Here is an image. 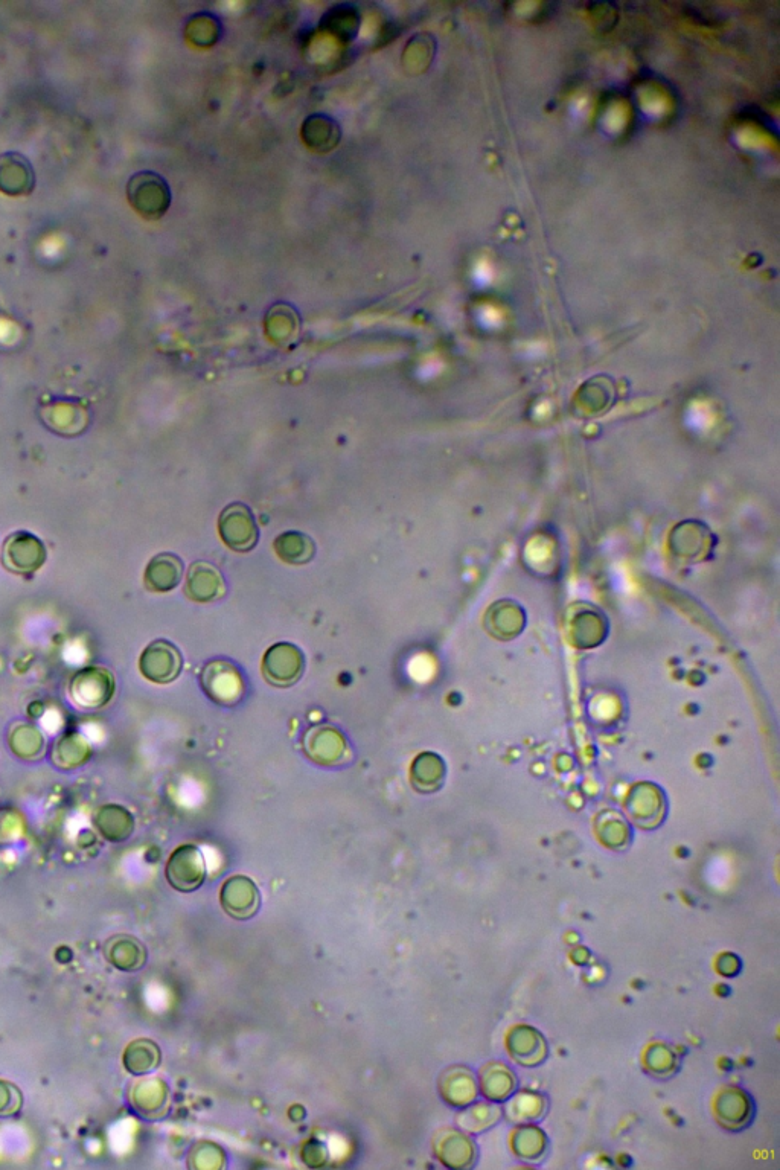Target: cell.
<instances>
[{
  "mask_svg": "<svg viewBox=\"0 0 780 1170\" xmlns=\"http://www.w3.org/2000/svg\"><path fill=\"white\" fill-rule=\"evenodd\" d=\"M127 197L136 212L147 220H159L171 205L167 180L153 171H141L130 179Z\"/></svg>",
  "mask_w": 780,
  "mask_h": 1170,
  "instance_id": "6da1fadb",
  "label": "cell"
},
{
  "mask_svg": "<svg viewBox=\"0 0 780 1170\" xmlns=\"http://www.w3.org/2000/svg\"><path fill=\"white\" fill-rule=\"evenodd\" d=\"M200 686L209 700L223 707H234L246 692L243 674L227 660L209 662L200 674Z\"/></svg>",
  "mask_w": 780,
  "mask_h": 1170,
  "instance_id": "7a4b0ae2",
  "label": "cell"
},
{
  "mask_svg": "<svg viewBox=\"0 0 780 1170\" xmlns=\"http://www.w3.org/2000/svg\"><path fill=\"white\" fill-rule=\"evenodd\" d=\"M305 656L295 643L279 642L270 646L263 657L264 678L275 688L295 686L305 672Z\"/></svg>",
  "mask_w": 780,
  "mask_h": 1170,
  "instance_id": "3957f363",
  "label": "cell"
},
{
  "mask_svg": "<svg viewBox=\"0 0 780 1170\" xmlns=\"http://www.w3.org/2000/svg\"><path fill=\"white\" fill-rule=\"evenodd\" d=\"M115 677L109 669L87 666L72 677L69 694L81 709H101L115 695Z\"/></svg>",
  "mask_w": 780,
  "mask_h": 1170,
  "instance_id": "277c9868",
  "label": "cell"
},
{
  "mask_svg": "<svg viewBox=\"0 0 780 1170\" xmlns=\"http://www.w3.org/2000/svg\"><path fill=\"white\" fill-rule=\"evenodd\" d=\"M206 873L205 857L194 844H182L174 849L165 867L168 884L180 893L199 890L205 883Z\"/></svg>",
  "mask_w": 780,
  "mask_h": 1170,
  "instance_id": "5b68a950",
  "label": "cell"
},
{
  "mask_svg": "<svg viewBox=\"0 0 780 1170\" xmlns=\"http://www.w3.org/2000/svg\"><path fill=\"white\" fill-rule=\"evenodd\" d=\"M46 555L45 544L31 532H14L2 546V564L16 575L37 572L45 564Z\"/></svg>",
  "mask_w": 780,
  "mask_h": 1170,
  "instance_id": "8992f818",
  "label": "cell"
},
{
  "mask_svg": "<svg viewBox=\"0 0 780 1170\" xmlns=\"http://www.w3.org/2000/svg\"><path fill=\"white\" fill-rule=\"evenodd\" d=\"M182 669V653L174 643L164 639L151 642L139 659V671L156 685H170L179 678Z\"/></svg>",
  "mask_w": 780,
  "mask_h": 1170,
  "instance_id": "52a82bcc",
  "label": "cell"
},
{
  "mask_svg": "<svg viewBox=\"0 0 780 1170\" xmlns=\"http://www.w3.org/2000/svg\"><path fill=\"white\" fill-rule=\"evenodd\" d=\"M221 540L235 552H249L259 540L258 526L252 511L243 503H232L218 518Z\"/></svg>",
  "mask_w": 780,
  "mask_h": 1170,
  "instance_id": "ba28073f",
  "label": "cell"
},
{
  "mask_svg": "<svg viewBox=\"0 0 780 1170\" xmlns=\"http://www.w3.org/2000/svg\"><path fill=\"white\" fill-rule=\"evenodd\" d=\"M220 904L235 921H249L261 908V893L249 876L234 875L221 886Z\"/></svg>",
  "mask_w": 780,
  "mask_h": 1170,
  "instance_id": "9c48e42d",
  "label": "cell"
},
{
  "mask_svg": "<svg viewBox=\"0 0 780 1170\" xmlns=\"http://www.w3.org/2000/svg\"><path fill=\"white\" fill-rule=\"evenodd\" d=\"M304 750L311 761L322 767H337L348 761L349 745L345 736L330 726H317L304 736Z\"/></svg>",
  "mask_w": 780,
  "mask_h": 1170,
  "instance_id": "30bf717a",
  "label": "cell"
},
{
  "mask_svg": "<svg viewBox=\"0 0 780 1170\" xmlns=\"http://www.w3.org/2000/svg\"><path fill=\"white\" fill-rule=\"evenodd\" d=\"M433 1151L444 1166L465 1169L473 1164L476 1151L473 1142L462 1132L444 1129L433 1140Z\"/></svg>",
  "mask_w": 780,
  "mask_h": 1170,
  "instance_id": "8fae6325",
  "label": "cell"
},
{
  "mask_svg": "<svg viewBox=\"0 0 780 1170\" xmlns=\"http://www.w3.org/2000/svg\"><path fill=\"white\" fill-rule=\"evenodd\" d=\"M224 581L220 570L206 561H197L186 578V595L195 602H212L224 595Z\"/></svg>",
  "mask_w": 780,
  "mask_h": 1170,
  "instance_id": "7c38bea8",
  "label": "cell"
},
{
  "mask_svg": "<svg viewBox=\"0 0 780 1170\" xmlns=\"http://www.w3.org/2000/svg\"><path fill=\"white\" fill-rule=\"evenodd\" d=\"M130 1100L136 1113L147 1119H160L167 1113L170 1091L167 1084L160 1079H145L135 1084Z\"/></svg>",
  "mask_w": 780,
  "mask_h": 1170,
  "instance_id": "4fadbf2b",
  "label": "cell"
},
{
  "mask_svg": "<svg viewBox=\"0 0 780 1170\" xmlns=\"http://www.w3.org/2000/svg\"><path fill=\"white\" fill-rule=\"evenodd\" d=\"M93 825L110 843H122L132 837L135 831V817L124 806L109 803L95 812Z\"/></svg>",
  "mask_w": 780,
  "mask_h": 1170,
  "instance_id": "5bb4252c",
  "label": "cell"
},
{
  "mask_svg": "<svg viewBox=\"0 0 780 1170\" xmlns=\"http://www.w3.org/2000/svg\"><path fill=\"white\" fill-rule=\"evenodd\" d=\"M107 962L119 971L133 972L144 968L147 963V948L136 937L118 934L107 940L104 947Z\"/></svg>",
  "mask_w": 780,
  "mask_h": 1170,
  "instance_id": "9a60e30c",
  "label": "cell"
},
{
  "mask_svg": "<svg viewBox=\"0 0 780 1170\" xmlns=\"http://www.w3.org/2000/svg\"><path fill=\"white\" fill-rule=\"evenodd\" d=\"M183 561L174 554H159L148 563L144 582L150 592L167 593L182 581Z\"/></svg>",
  "mask_w": 780,
  "mask_h": 1170,
  "instance_id": "2e32d148",
  "label": "cell"
},
{
  "mask_svg": "<svg viewBox=\"0 0 780 1170\" xmlns=\"http://www.w3.org/2000/svg\"><path fill=\"white\" fill-rule=\"evenodd\" d=\"M439 1093L451 1107H467L477 1096L476 1079L467 1068H448L439 1078Z\"/></svg>",
  "mask_w": 780,
  "mask_h": 1170,
  "instance_id": "e0dca14e",
  "label": "cell"
},
{
  "mask_svg": "<svg viewBox=\"0 0 780 1170\" xmlns=\"http://www.w3.org/2000/svg\"><path fill=\"white\" fill-rule=\"evenodd\" d=\"M34 186V173L26 157L17 153L0 156V191L7 195H26Z\"/></svg>",
  "mask_w": 780,
  "mask_h": 1170,
  "instance_id": "ac0fdd59",
  "label": "cell"
},
{
  "mask_svg": "<svg viewBox=\"0 0 780 1170\" xmlns=\"http://www.w3.org/2000/svg\"><path fill=\"white\" fill-rule=\"evenodd\" d=\"M92 745L81 733H66L55 741L52 747V764L60 770H77L89 762Z\"/></svg>",
  "mask_w": 780,
  "mask_h": 1170,
  "instance_id": "d6986e66",
  "label": "cell"
},
{
  "mask_svg": "<svg viewBox=\"0 0 780 1170\" xmlns=\"http://www.w3.org/2000/svg\"><path fill=\"white\" fill-rule=\"evenodd\" d=\"M715 1113L721 1125L729 1129H739L749 1122L752 1116V1103L742 1091L727 1088L717 1097Z\"/></svg>",
  "mask_w": 780,
  "mask_h": 1170,
  "instance_id": "ffe728a7",
  "label": "cell"
},
{
  "mask_svg": "<svg viewBox=\"0 0 780 1170\" xmlns=\"http://www.w3.org/2000/svg\"><path fill=\"white\" fill-rule=\"evenodd\" d=\"M162 1061V1053L151 1039H135L128 1044L122 1055V1064L125 1070L133 1076H145L157 1070Z\"/></svg>",
  "mask_w": 780,
  "mask_h": 1170,
  "instance_id": "44dd1931",
  "label": "cell"
},
{
  "mask_svg": "<svg viewBox=\"0 0 780 1170\" xmlns=\"http://www.w3.org/2000/svg\"><path fill=\"white\" fill-rule=\"evenodd\" d=\"M508 1046L512 1058L523 1065L540 1064L546 1058V1043L540 1033L529 1027H517L512 1030Z\"/></svg>",
  "mask_w": 780,
  "mask_h": 1170,
  "instance_id": "7402d4cb",
  "label": "cell"
},
{
  "mask_svg": "<svg viewBox=\"0 0 780 1170\" xmlns=\"http://www.w3.org/2000/svg\"><path fill=\"white\" fill-rule=\"evenodd\" d=\"M444 764L435 753H421L410 767V784L419 793H432L444 779Z\"/></svg>",
  "mask_w": 780,
  "mask_h": 1170,
  "instance_id": "603a6c76",
  "label": "cell"
},
{
  "mask_svg": "<svg viewBox=\"0 0 780 1170\" xmlns=\"http://www.w3.org/2000/svg\"><path fill=\"white\" fill-rule=\"evenodd\" d=\"M276 555L281 558L284 563L301 564L310 563L316 555V544L308 535L302 534L298 531L284 532L276 538L275 543Z\"/></svg>",
  "mask_w": 780,
  "mask_h": 1170,
  "instance_id": "cb8c5ba5",
  "label": "cell"
},
{
  "mask_svg": "<svg viewBox=\"0 0 780 1170\" xmlns=\"http://www.w3.org/2000/svg\"><path fill=\"white\" fill-rule=\"evenodd\" d=\"M10 749L17 758L25 761L39 759L45 752V736L32 724L19 723L11 729Z\"/></svg>",
  "mask_w": 780,
  "mask_h": 1170,
  "instance_id": "d4e9b609",
  "label": "cell"
},
{
  "mask_svg": "<svg viewBox=\"0 0 780 1170\" xmlns=\"http://www.w3.org/2000/svg\"><path fill=\"white\" fill-rule=\"evenodd\" d=\"M480 1087L491 1100H505L515 1087V1078L506 1065L488 1064L480 1071Z\"/></svg>",
  "mask_w": 780,
  "mask_h": 1170,
  "instance_id": "484cf974",
  "label": "cell"
},
{
  "mask_svg": "<svg viewBox=\"0 0 780 1170\" xmlns=\"http://www.w3.org/2000/svg\"><path fill=\"white\" fill-rule=\"evenodd\" d=\"M546 1111V1102L538 1094L522 1093L515 1096L506 1107V1116L515 1123H531L540 1119Z\"/></svg>",
  "mask_w": 780,
  "mask_h": 1170,
  "instance_id": "4316f807",
  "label": "cell"
},
{
  "mask_svg": "<svg viewBox=\"0 0 780 1170\" xmlns=\"http://www.w3.org/2000/svg\"><path fill=\"white\" fill-rule=\"evenodd\" d=\"M500 1119V1110L494 1105L477 1103L467 1108L458 1116V1125L467 1132H482L493 1126Z\"/></svg>",
  "mask_w": 780,
  "mask_h": 1170,
  "instance_id": "83f0119b",
  "label": "cell"
},
{
  "mask_svg": "<svg viewBox=\"0 0 780 1170\" xmlns=\"http://www.w3.org/2000/svg\"><path fill=\"white\" fill-rule=\"evenodd\" d=\"M226 1164V1154L220 1146L214 1143L203 1142L192 1148L189 1154L188 1166L192 1169L217 1170Z\"/></svg>",
  "mask_w": 780,
  "mask_h": 1170,
  "instance_id": "f1b7e54d",
  "label": "cell"
},
{
  "mask_svg": "<svg viewBox=\"0 0 780 1170\" xmlns=\"http://www.w3.org/2000/svg\"><path fill=\"white\" fill-rule=\"evenodd\" d=\"M514 1149L525 1160H537L546 1148L543 1132L538 1129H522L515 1132Z\"/></svg>",
  "mask_w": 780,
  "mask_h": 1170,
  "instance_id": "f546056e",
  "label": "cell"
},
{
  "mask_svg": "<svg viewBox=\"0 0 780 1170\" xmlns=\"http://www.w3.org/2000/svg\"><path fill=\"white\" fill-rule=\"evenodd\" d=\"M307 125H311L310 133L313 138L308 144L313 145V148H333L337 144L334 135H339V133H336L337 124H334L333 119L327 118V116H311Z\"/></svg>",
  "mask_w": 780,
  "mask_h": 1170,
  "instance_id": "4dcf8cb0",
  "label": "cell"
},
{
  "mask_svg": "<svg viewBox=\"0 0 780 1170\" xmlns=\"http://www.w3.org/2000/svg\"><path fill=\"white\" fill-rule=\"evenodd\" d=\"M22 1105V1091L11 1082L0 1079V1117L16 1116Z\"/></svg>",
  "mask_w": 780,
  "mask_h": 1170,
  "instance_id": "1f68e13d",
  "label": "cell"
},
{
  "mask_svg": "<svg viewBox=\"0 0 780 1170\" xmlns=\"http://www.w3.org/2000/svg\"><path fill=\"white\" fill-rule=\"evenodd\" d=\"M301 1158L311 1169H320L330 1160V1152H328L325 1143L317 1139H310L302 1145Z\"/></svg>",
  "mask_w": 780,
  "mask_h": 1170,
  "instance_id": "d6a6232c",
  "label": "cell"
},
{
  "mask_svg": "<svg viewBox=\"0 0 780 1170\" xmlns=\"http://www.w3.org/2000/svg\"><path fill=\"white\" fill-rule=\"evenodd\" d=\"M646 1064L656 1075H662L665 1071L674 1070L675 1059L666 1047L656 1046L649 1050Z\"/></svg>",
  "mask_w": 780,
  "mask_h": 1170,
  "instance_id": "836d02e7",
  "label": "cell"
}]
</instances>
